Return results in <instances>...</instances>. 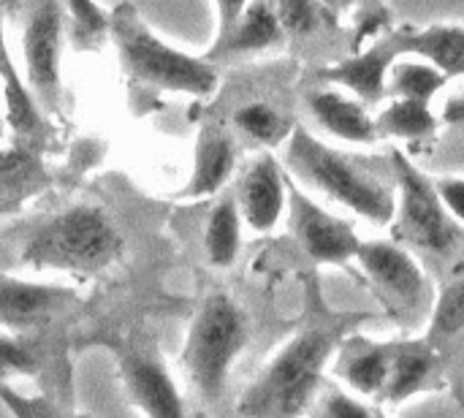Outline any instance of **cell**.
<instances>
[{
	"label": "cell",
	"instance_id": "1",
	"mask_svg": "<svg viewBox=\"0 0 464 418\" xmlns=\"http://www.w3.org/2000/svg\"><path fill=\"white\" fill-rule=\"evenodd\" d=\"M370 316H337L294 335L264 367L237 405L239 418H299L313 403L324 370L345 335Z\"/></svg>",
	"mask_w": 464,
	"mask_h": 418
},
{
	"label": "cell",
	"instance_id": "2",
	"mask_svg": "<svg viewBox=\"0 0 464 418\" xmlns=\"http://www.w3.org/2000/svg\"><path fill=\"white\" fill-rule=\"evenodd\" d=\"M125 256V237L114 218L98 204L65 207L22 234L19 267L60 269L73 275H101Z\"/></svg>",
	"mask_w": 464,
	"mask_h": 418
},
{
	"label": "cell",
	"instance_id": "3",
	"mask_svg": "<svg viewBox=\"0 0 464 418\" xmlns=\"http://www.w3.org/2000/svg\"><path fill=\"white\" fill-rule=\"evenodd\" d=\"M288 166L315 190L326 193L370 223L389 226L397 212V193L375 171L318 141L310 131L294 128L285 150Z\"/></svg>",
	"mask_w": 464,
	"mask_h": 418
},
{
	"label": "cell",
	"instance_id": "4",
	"mask_svg": "<svg viewBox=\"0 0 464 418\" xmlns=\"http://www.w3.org/2000/svg\"><path fill=\"white\" fill-rule=\"evenodd\" d=\"M392 166L400 190L394 212L397 245L413 258L419 256L430 267L446 272V267L457 261L464 248V228L443 207L435 180H430L411 158H405L400 150H392Z\"/></svg>",
	"mask_w": 464,
	"mask_h": 418
},
{
	"label": "cell",
	"instance_id": "5",
	"mask_svg": "<svg viewBox=\"0 0 464 418\" xmlns=\"http://www.w3.org/2000/svg\"><path fill=\"white\" fill-rule=\"evenodd\" d=\"M109 33L117 44L122 68L130 79L152 84L158 90L212 95L218 87V73L207 60L177 52L163 44L141 19L139 8L120 3L109 11Z\"/></svg>",
	"mask_w": 464,
	"mask_h": 418
},
{
	"label": "cell",
	"instance_id": "6",
	"mask_svg": "<svg viewBox=\"0 0 464 418\" xmlns=\"http://www.w3.org/2000/svg\"><path fill=\"white\" fill-rule=\"evenodd\" d=\"M247 316L228 294H209L185 340L182 367L198 397L215 405L228 384L231 367L247 345Z\"/></svg>",
	"mask_w": 464,
	"mask_h": 418
},
{
	"label": "cell",
	"instance_id": "7",
	"mask_svg": "<svg viewBox=\"0 0 464 418\" xmlns=\"http://www.w3.org/2000/svg\"><path fill=\"white\" fill-rule=\"evenodd\" d=\"M356 264L402 329H419L435 307V288L419 258L397 242H362Z\"/></svg>",
	"mask_w": 464,
	"mask_h": 418
},
{
	"label": "cell",
	"instance_id": "8",
	"mask_svg": "<svg viewBox=\"0 0 464 418\" xmlns=\"http://www.w3.org/2000/svg\"><path fill=\"white\" fill-rule=\"evenodd\" d=\"M90 343L117 356L128 400L147 418H185L182 397L166 370L158 343L147 335H98Z\"/></svg>",
	"mask_w": 464,
	"mask_h": 418
},
{
	"label": "cell",
	"instance_id": "9",
	"mask_svg": "<svg viewBox=\"0 0 464 418\" xmlns=\"http://www.w3.org/2000/svg\"><path fill=\"white\" fill-rule=\"evenodd\" d=\"M65 8L60 3H35L27 11L22 46L27 63V90L46 112L57 114L63 106L60 52H63Z\"/></svg>",
	"mask_w": 464,
	"mask_h": 418
},
{
	"label": "cell",
	"instance_id": "10",
	"mask_svg": "<svg viewBox=\"0 0 464 418\" xmlns=\"http://www.w3.org/2000/svg\"><path fill=\"white\" fill-rule=\"evenodd\" d=\"M291 231L299 239L302 250L315 264H351L359 256L362 239L348 220H340L310 201L302 190L288 188Z\"/></svg>",
	"mask_w": 464,
	"mask_h": 418
},
{
	"label": "cell",
	"instance_id": "11",
	"mask_svg": "<svg viewBox=\"0 0 464 418\" xmlns=\"http://www.w3.org/2000/svg\"><path fill=\"white\" fill-rule=\"evenodd\" d=\"M218 11L223 14V27L212 52L204 57L209 65L212 60H220V57L253 54V52L280 46L285 41V30L272 3H250V5L220 3Z\"/></svg>",
	"mask_w": 464,
	"mask_h": 418
},
{
	"label": "cell",
	"instance_id": "12",
	"mask_svg": "<svg viewBox=\"0 0 464 418\" xmlns=\"http://www.w3.org/2000/svg\"><path fill=\"white\" fill-rule=\"evenodd\" d=\"M73 302L76 294L71 288L33 286L0 277V326L22 332V337H30V332L44 329L57 313H63Z\"/></svg>",
	"mask_w": 464,
	"mask_h": 418
},
{
	"label": "cell",
	"instance_id": "13",
	"mask_svg": "<svg viewBox=\"0 0 464 418\" xmlns=\"http://www.w3.org/2000/svg\"><path fill=\"white\" fill-rule=\"evenodd\" d=\"M285 201H288V185L280 163L272 155L256 158L239 182V196H237L239 215L250 223V228L272 231L283 218Z\"/></svg>",
	"mask_w": 464,
	"mask_h": 418
},
{
	"label": "cell",
	"instance_id": "14",
	"mask_svg": "<svg viewBox=\"0 0 464 418\" xmlns=\"http://www.w3.org/2000/svg\"><path fill=\"white\" fill-rule=\"evenodd\" d=\"M397 57H400V52H397L394 38H381L362 54L318 71V79L332 82V84H345L348 90H353L362 98L364 106H372L386 98V76H389L392 65L397 63Z\"/></svg>",
	"mask_w": 464,
	"mask_h": 418
},
{
	"label": "cell",
	"instance_id": "15",
	"mask_svg": "<svg viewBox=\"0 0 464 418\" xmlns=\"http://www.w3.org/2000/svg\"><path fill=\"white\" fill-rule=\"evenodd\" d=\"M443 356L424 340L392 343V370L383 389V400L392 405L408 403L411 397L432 389L443 370Z\"/></svg>",
	"mask_w": 464,
	"mask_h": 418
},
{
	"label": "cell",
	"instance_id": "16",
	"mask_svg": "<svg viewBox=\"0 0 464 418\" xmlns=\"http://www.w3.org/2000/svg\"><path fill=\"white\" fill-rule=\"evenodd\" d=\"M304 101L313 120L332 136L351 144H375L381 139L375 117L362 101H353L337 90H310Z\"/></svg>",
	"mask_w": 464,
	"mask_h": 418
},
{
	"label": "cell",
	"instance_id": "17",
	"mask_svg": "<svg viewBox=\"0 0 464 418\" xmlns=\"http://www.w3.org/2000/svg\"><path fill=\"white\" fill-rule=\"evenodd\" d=\"M237 166V144L234 136L218 125H207L196 144V166L190 182L179 193V199H207L218 193Z\"/></svg>",
	"mask_w": 464,
	"mask_h": 418
},
{
	"label": "cell",
	"instance_id": "18",
	"mask_svg": "<svg viewBox=\"0 0 464 418\" xmlns=\"http://www.w3.org/2000/svg\"><path fill=\"white\" fill-rule=\"evenodd\" d=\"M392 370V343H370L364 337L343 340L337 351V375L364 397H381Z\"/></svg>",
	"mask_w": 464,
	"mask_h": 418
},
{
	"label": "cell",
	"instance_id": "19",
	"mask_svg": "<svg viewBox=\"0 0 464 418\" xmlns=\"http://www.w3.org/2000/svg\"><path fill=\"white\" fill-rule=\"evenodd\" d=\"M394 44L400 54L421 57L449 79L464 76V27L430 24L424 30H402L394 35Z\"/></svg>",
	"mask_w": 464,
	"mask_h": 418
},
{
	"label": "cell",
	"instance_id": "20",
	"mask_svg": "<svg viewBox=\"0 0 464 418\" xmlns=\"http://www.w3.org/2000/svg\"><path fill=\"white\" fill-rule=\"evenodd\" d=\"M49 188V174L33 150L0 152V218Z\"/></svg>",
	"mask_w": 464,
	"mask_h": 418
},
{
	"label": "cell",
	"instance_id": "21",
	"mask_svg": "<svg viewBox=\"0 0 464 418\" xmlns=\"http://www.w3.org/2000/svg\"><path fill=\"white\" fill-rule=\"evenodd\" d=\"M0 79L5 87V117L11 131L24 139L27 144H44L46 141V122L30 95V90L22 84L11 54L5 49V38H3V24H0Z\"/></svg>",
	"mask_w": 464,
	"mask_h": 418
},
{
	"label": "cell",
	"instance_id": "22",
	"mask_svg": "<svg viewBox=\"0 0 464 418\" xmlns=\"http://www.w3.org/2000/svg\"><path fill=\"white\" fill-rule=\"evenodd\" d=\"M427 326L430 329L424 335V343L435 348L446 362L449 351L464 340V269L438 294Z\"/></svg>",
	"mask_w": 464,
	"mask_h": 418
},
{
	"label": "cell",
	"instance_id": "23",
	"mask_svg": "<svg viewBox=\"0 0 464 418\" xmlns=\"http://www.w3.org/2000/svg\"><path fill=\"white\" fill-rule=\"evenodd\" d=\"M239 207L237 196L226 193L209 212L207 228H204V248L212 267L226 269L237 261L239 245H242V223H239Z\"/></svg>",
	"mask_w": 464,
	"mask_h": 418
},
{
	"label": "cell",
	"instance_id": "24",
	"mask_svg": "<svg viewBox=\"0 0 464 418\" xmlns=\"http://www.w3.org/2000/svg\"><path fill=\"white\" fill-rule=\"evenodd\" d=\"M440 120L430 109V103H416V101H402L394 98L381 114L375 117L378 136H394L402 141H419L435 136Z\"/></svg>",
	"mask_w": 464,
	"mask_h": 418
},
{
	"label": "cell",
	"instance_id": "25",
	"mask_svg": "<svg viewBox=\"0 0 464 418\" xmlns=\"http://www.w3.org/2000/svg\"><path fill=\"white\" fill-rule=\"evenodd\" d=\"M392 92L402 101L430 103L449 82L443 71H438L432 63L421 57H408L402 63L392 65Z\"/></svg>",
	"mask_w": 464,
	"mask_h": 418
},
{
	"label": "cell",
	"instance_id": "26",
	"mask_svg": "<svg viewBox=\"0 0 464 418\" xmlns=\"http://www.w3.org/2000/svg\"><path fill=\"white\" fill-rule=\"evenodd\" d=\"M234 125L245 139H250L258 147H277L285 139H291V133H294L291 120L283 112H277L272 103H264V101L245 103L234 114Z\"/></svg>",
	"mask_w": 464,
	"mask_h": 418
},
{
	"label": "cell",
	"instance_id": "27",
	"mask_svg": "<svg viewBox=\"0 0 464 418\" xmlns=\"http://www.w3.org/2000/svg\"><path fill=\"white\" fill-rule=\"evenodd\" d=\"M65 19L71 30V41L79 49H98L109 35V11L92 3H65Z\"/></svg>",
	"mask_w": 464,
	"mask_h": 418
},
{
	"label": "cell",
	"instance_id": "28",
	"mask_svg": "<svg viewBox=\"0 0 464 418\" xmlns=\"http://www.w3.org/2000/svg\"><path fill=\"white\" fill-rule=\"evenodd\" d=\"M41 362L38 337H0V384L8 375H35Z\"/></svg>",
	"mask_w": 464,
	"mask_h": 418
},
{
	"label": "cell",
	"instance_id": "29",
	"mask_svg": "<svg viewBox=\"0 0 464 418\" xmlns=\"http://www.w3.org/2000/svg\"><path fill=\"white\" fill-rule=\"evenodd\" d=\"M0 403L11 411L14 418H90L79 416V413H73V411H68L60 403L46 400V397H24L5 384H0Z\"/></svg>",
	"mask_w": 464,
	"mask_h": 418
},
{
	"label": "cell",
	"instance_id": "30",
	"mask_svg": "<svg viewBox=\"0 0 464 418\" xmlns=\"http://www.w3.org/2000/svg\"><path fill=\"white\" fill-rule=\"evenodd\" d=\"M275 11H277V19H280V24H283L285 33L302 35V33L315 30L318 16H321L324 8L321 5H313V3H277Z\"/></svg>",
	"mask_w": 464,
	"mask_h": 418
},
{
	"label": "cell",
	"instance_id": "31",
	"mask_svg": "<svg viewBox=\"0 0 464 418\" xmlns=\"http://www.w3.org/2000/svg\"><path fill=\"white\" fill-rule=\"evenodd\" d=\"M318 418H375V413L351 394L332 389L329 394H324L318 405Z\"/></svg>",
	"mask_w": 464,
	"mask_h": 418
},
{
	"label": "cell",
	"instance_id": "32",
	"mask_svg": "<svg viewBox=\"0 0 464 418\" xmlns=\"http://www.w3.org/2000/svg\"><path fill=\"white\" fill-rule=\"evenodd\" d=\"M435 190H438L443 207L449 209V215L464 228V180H459V177L435 180Z\"/></svg>",
	"mask_w": 464,
	"mask_h": 418
},
{
	"label": "cell",
	"instance_id": "33",
	"mask_svg": "<svg viewBox=\"0 0 464 418\" xmlns=\"http://www.w3.org/2000/svg\"><path fill=\"white\" fill-rule=\"evenodd\" d=\"M443 122L464 128V98H459V101H451V103H449V109L443 112Z\"/></svg>",
	"mask_w": 464,
	"mask_h": 418
},
{
	"label": "cell",
	"instance_id": "34",
	"mask_svg": "<svg viewBox=\"0 0 464 418\" xmlns=\"http://www.w3.org/2000/svg\"><path fill=\"white\" fill-rule=\"evenodd\" d=\"M0 133H3V120H0Z\"/></svg>",
	"mask_w": 464,
	"mask_h": 418
}]
</instances>
